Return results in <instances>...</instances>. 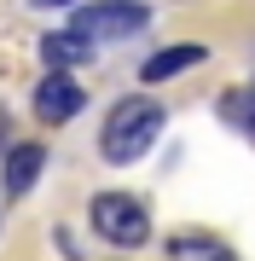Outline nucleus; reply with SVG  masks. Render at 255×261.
<instances>
[{
    "label": "nucleus",
    "mask_w": 255,
    "mask_h": 261,
    "mask_svg": "<svg viewBox=\"0 0 255 261\" xmlns=\"http://www.w3.org/2000/svg\"><path fill=\"white\" fill-rule=\"evenodd\" d=\"M35 6H70V0H35Z\"/></svg>",
    "instance_id": "obj_10"
},
{
    "label": "nucleus",
    "mask_w": 255,
    "mask_h": 261,
    "mask_svg": "<svg viewBox=\"0 0 255 261\" xmlns=\"http://www.w3.org/2000/svg\"><path fill=\"white\" fill-rule=\"evenodd\" d=\"M162 122H168V111H162L157 99H145V93L116 99L110 116H104V128H99V157L104 163H139L145 151L157 145Z\"/></svg>",
    "instance_id": "obj_1"
},
{
    "label": "nucleus",
    "mask_w": 255,
    "mask_h": 261,
    "mask_svg": "<svg viewBox=\"0 0 255 261\" xmlns=\"http://www.w3.org/2000/svg\"><path fill=\"white\" fill-rule=\"evenodd\" d=\"M220 116H226L232 128L255 134V87H232V93H220Z\"/></svg>",
    "instance_id": "obj_9"
},
{
    "label": "nucleus",
    "mask_w": 255,
    "mask_h": 261,
    "mask_svg": "<svg viewBox=\"0 0 255 261\" xmlns=\"http://www.w3.org/2000/svg\"><path fill=\"white\" fill-rule=\"evenodd\" d=\"M81 105H87V93H81L76 75H47V82L35 87V116H41V122H52V128L76 122V116H81Z\"/></svg>",
    "instance_id": "obj_4"
},
{
    "label": "nucleus",
    "mask_w": 255,
    "mask_h": 261,
    "mask_svg": "<svg viewBox=\"0 0 255 261\" xmlns=\"http://www.w3.org/2000/svg\"><path fill=\"white\" fill-rule=\"evenodd\" d=\"M93 226H99V238L133 250V244L151 238V209H145L139 197H128V192H99L93 197Z\"/></svg>",
    "instance_id": "obj_3"
},
{
    "label": "nucleus",
    "mask_w": 255,
    "mask_h": 261,
    "mask_svg": "<svg viewBox=\"0 0 255 261\" xmlns=\"http://www.w3.org/2000/svg\"><path fill=\"white\" fill-rule=\"evenodd\" d=\"M41 168H47V151H41L35 140H23V145H12V151H6V168H0V192H6V203H12V197H23L29 186H35Z\"/></svg>",
    "instance_id": "obj_5"
},
{
    "label": "nucleus",
    "mask_w": 255,
    "mask_h": 261,
    "mask_svg": "<svg viewBox=\"0 0 255 261\" xmlns=\"http://www.w3.org/2000/svg\"><path fill=\"white\" fill-rule=\"evenodd\" d=\"M168 255L174 261H238L220 238H209V232H174L168 238Z\"/></svg>",
    "instance_id": "obj_8"
},
{
    "label": "nucleus",
    "mask_w": 255,
    "mask_h": 261,
    "mask_svg": "<svg viewBox=\"0 0 255 261\" xmlns=\"http://www.w3.org/2000/svg\"><path fill=\"white\" fill-rule=\"evenodd\" d=\"M203 58H209V53L197 47V41H180V47H162V53H151V58L139 64V82H174L180 70L203 64Z\"/></svg>",
    "instance_id": "obj_6"
},
{
    "label": "nucleus",
    "mask_w": 255,
    "mask_h": 261,
    "mask_svg": "<svg viewBox=\"0 0 255 261\" xmlns=\"http://www.w3.org/2000/svg\"><path fill=\"white\" fill-rule=\"evenodd\" d=\"M41 58L52 64V75H70L76 64L93 58V47H87L81 35H70V29H52V35H41Z\"/></svg>",
    "instance_id": "obj_7"
},
{
    "label": "nucleus",
    "mask_w": 255,
    "mask_h": 261,
    "mask_svg": "<svg viewBox=\"0 0 255 261\" xmlns=\"http://www.w3.org/2000/svg\"><path fill=\"white\" fill-rule=\"evenodd\" d=\"M151 23V6L145 0H93V6L76 12L70 35H81L87 47H104V41H128Z\"/></svg>",
    "instance_id": "obj_2"
}]
</instances>
